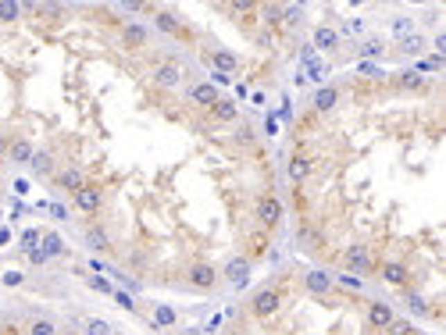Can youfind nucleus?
I'll return each mask as SVG.
<instances>
[{
  "label": "nucleus",
  "mask_w": 446,
  "mask_h": 335,
  "mask_svg": "<svg viewBox=\"0 0 446 335\" xmlns=\"http://www.w3.org/2000/svg\"><path fill=\"white\" fill-rule=\"evenodd\" d=\"M151 15H154V29H157V33H164V36H171V40H179V43H186V46H193L196 40H200V33H196L186 18H179L175 11H168V8H151Z\"/></svg>",
  "instance_id": "f257e3e1"
},
{
  "label": "nucleus",
  "mask_w": 446,
  "mask_h": 335,
  "mask_svg": "<svg viewBox=\"0 0 446 335\" xmlns=\"http://www.w3.org/2000/svg\"><path fill=\"white\" fill-rule=\"evenodd\" d=\"M282 25H289V29L304 25V4H296V8H282Z\"/></svg>",
  "instance_id": "c85d7f7f"
},
{
  "label": "nucleus",
  "mask_w": 446,
  "mask_h": 335,
  "mask_svg": "<svg viewBox=\"0 0 446 335\" xmlns=\"http://www.w3.org/2000/svg\"><path fill=\"white\" fill-rule=\"evenodd\" d=\"M151 83L157 89H182L186 86V68L175 61V58H168V61H157L151 68Z\"/></svg>",
  "instance_id": "39448f33"
},
{
  "label": "nucleus",
  "mask_w": 446,
  "mask_h": 335,
  "mask_svg": "<svg viewBox=\"0 0 446 335\" xmlns=\"http://www.w3.org/2000/svg\"><path fill=\"white\" fill-rule=\"evenodd\" d=\"M386 332H389V335H418L411 321H393V325H389Z\"/></svg>",
  "instance_id": "f704fd0d"
},
{
  "label": "nucleus",
  "mask_w": 446,
  "mask_h": 335,
  "mask_svg": "<svg viewBox=\"0 0 446 335\" xmlns=\"http://www.w3.org/2000/svg\"><path fill=\"white\" fill-rule=\"evenodd\" d=\"M393 33H396V36L404 40V36L411 33V22H407V18H396V22H393Z\"/></svg>",
  "instance_id": "4c0bfd02"
},
{
  "label": "nucleus",
  "mask_w": 446,
  "mask_h": 335,
  "mask_svg": "<svg viewBox=\"0 0 446 335\" xmlns=\"http://www.w3.org/2000/svg\"><path fill=\"white\" fill-rule=\"evenodd\" d=\"M421 68H425V71H436V68H439V71H443V58L436 54V58H429V61H421Z\"/></svg>",
  "instance_id": "37998d69"
},
{
  "label": "nucleus",
  "mask_w": 446,
  "mask_h": 335,
  "mask_svg": "<svg viewBox=\"0 0 446 335\" xmlns=\"http://www.w3.org/2000/svg\"><path fill=\"white\" fill-rule=\"evenodd\" d=\"M339 286L350 289V293H357V289H361V278H357V275H339Z\"/></svg>",
  "instance_id": "e433bc0d"
},
{
  "label": "nucleus",
  "mask_w": 446,
  "mask_h": 335,
  "mask_svg": "<svg viewBox=\"0 0 446 335\" xmlns=\"http://www.w3.org/2000/svg\"><path fill=\"white\" fill-rule=\"evenodd\" d=\"M218 271H221V282H225V286H232V289H246V282H250L254 264L239 253V257H229L225 268H218Z\"/></svg>",
  "instance_id": "6e6552de"
},
{
  "label": "nucleus",
  "mask_w": 446,
  "mask_h": 335,
  "mask_svg": "<svg viewBox=\"0 0 446 335\" xmlns=\"http://www.w3.org/2000/svg\"><path fill=\"white\" fill-rule=\"evenodd\" d=\"M157 321H161V325H175V314H171L168 307H157Z\"/></svg>",
  "instance_id": "79ce46f5"
},
{
  "label": "nucleus",
  "mask_w": 446,
  "mask_h": 335,
  "mask_svg": "<svg viewBox=\"0 0 446 335\" xmlns=\"http://www.w3.org/2000/svg\"><path fill=\"white\" fill-rule=\"evenodd\" d=\"M361 54H368V58H371V54H382V43H379V40H368V43L361 46Z\"/></svg>",
  "instance_id": "58836bf2"
},
{
  "label": "nucleus",
  "mask_w": 446,
  "mask_h": 335,
  "mask_svg": "<svg viewBox=\"0 0 446 335\" xmlns=\"http://www.w3.org/2000/svg\"><path fill=\"white\" fill-rule=\"evenodd\" d=\"M311 171H314V161L307 157V153H293L289 164H286V175H289L293 186H304L307 178H311Z\"/></svg>",
  "instance_id": "ddd939ff"
},
{
  "label": "nucleus",
  "mask_w": 446,
  "mask_h": 335,
  "mask_svg": "<svg viewBox=\"0 0 446 335\" xmlns=\"http://www.w3.org/2000/svg\"><path fill=\"white\" fill-rule=\"evenodd\" d=\"M83 239H86V246L93 250V253H108L114 243H111V236H108V228L104 225H96V221H89L86 228H83Z\"/></svg>",
  "instance_id": "4468645a"
},
{
  "label": "nucleus",
  "mask_w": 446,
  "mask_h": 335,
  "mask_svg": "<svg viewBox=\"0 0 446 335\" xmlns=\"http://www.w3.org/2000/svg\"><path fill=\"white\" fill-rule=\"evenodd\" d=\"M114 303L121 307V311H129V314H136L139 307H136V300L129 296V293H121V289H114Z\"/></svg>",
  "instance_id": "72a5a7b5"
},
{
  "label": "nucleus",
  "mask_w": 446,
  "mask_h": 335,
  "mask_svg": "<svg viewBox=\"0 0 446 335\" xmlns=\"http://www.w3.org/2000/svg\"><path fill=\"white\" fill-rule=\"evenodd\" d=\"M307 68H311V79H325V75H329V68H325V65H314V61H307Z\"/></svg>",
  "instance_id": "ea45409f"
},
{
  "label": "nucleus",
  "mask_w": 446,
  "mask_h": 335,
  "mask_svg": "<svg viewBox=\"0 0 446 335\" xmlns=\"http://www.w3.org/2000/svg\"><path fill=\"white\" fill-rule=\"evenodd\" d=\"M421 46H425V40H421L418 33H411V36H404V40H400V46H396V50H400V54H418Z\"/></svg>",
  "instance_id": "c756f323"
},
{
  "label": "nucleus",
  "mask_w": 446,
  "mask_h": 335,
  "mask_svg": "<svg viewBox=\"0 0 446 335\" xmlns=\"http://www.w3.org/2000/svg\"><path fill=\"white\" fill-rule=\"evenodd\" d=\"M26 253H29V261H33V264H46V257H43V250H40V246H33V250H26Z\"/></svg>",
  "instance_id": "c03bdc74"
},
{
  "label": "nucleus",
  "mask_w": 446,
  "mask_h": 335,
  "mask_svg": "<svg viewBox=\"0 0 446 335\" xmlns=\"http://www.w3.org/2000/svg\"><path fill=\"white\" fill-rule=\"evenodd\" d=\"M396 89H404V93L425 89V75H418V71H400V75H396Z\"/></svg>",
  "instance_id": "5701e85b"
},
{
  "label": "nucleus",
  "mask_w": 446,
  "mask_h": 335,
  "mask_svg": "<svg viewBox=\"0 0 446 335\" xmlns=\"http://www.w3.org/2000/svg\"><path fill=\"white\" fill-rule=\"evenodd\" d=\"M432 46H436V50H439V58H443V50H446V33H439V36H436V40H432Z\"/></svg>",
  "instance_id": "a18cd8bd"
},
{
  "label": "nucleus",
  "mask_w": 446,
  "mask_h": 335,
  "mask_svg": "<svg viewBox=\"0 0 446 335\" xmlns=\"http://www.w3.org/2000/svg\"><path fill=\"white\" fill-rule=\"evenodd\" d=\"M314 46L318 50H336L339 46V29H332V25H318L314 29Z\"/></svg>",
  "instance_id": "4be33fe9"
},
{
  "label": "nucleus",
  "mask_w": 446,
  "mask_h": 335,
  "mask_svg": "<svg viewBox=\"0 0 446 335\" xmlns=\"http://www.w3.org/2000/svg\"><path fill=\"white\" fill-rule=\"evenodd\" d=\"M22 282H26V275H22V271H15V268L4 271V286H8V289H18Z\"/></svg>",
  "instance_id": "c9c22d12"
},
{
  "label": "nucleus",
  "mask_w": 446,
  "mask_h": 335,
  "mask_svg": "<svg viewBox=\"0 0 446 335\" xmlns=\"http://www.w3.org/2000/svg\"><path fill=\"white\" fill-rule=\"evenodd\" d=\"M33 153H36V146H33L29 136H15V139H8V157H11V164H29Z\"/></svg>",
  "instance_id": "f3484780"
},
{
  "label": "nucleus",
  "mask_w": 446,
  "mask_h": 335,
  "mask_svg": "<svg viewBox=\"0 0 446 335\" xmlns=\"http://www.w3.org/2000/svg\"><path fill=\"white\" fill-rule=\"evenodd\" d=\"M200 61H204L207 68H214L218 75H229V79L243 68L239 54H232L229 46H200Z\"/></svg>",
  "instance_id": "20e7f679"
},
{
  "label": "nucleus",
  "mask_w": 446,
  "mask_h": 335,
  "mask_svg": "<svg viewBox=\"0 0 446 335\" xmlns=\"http://www.w3.org/2000/svg\"><path fill=\"white\" fill-rule=\"evenodd\" d=\"M86 286L89 289H96V293H104V296H114V286L108 278H96V275H86Z\"/></svg>",
  "instance_id": "7c9ffc66"
},
{
  "label": "nucleus",
  "mask_w": 446,
  "mask_h": 335,
  "mask_svg": "<svg viewBox=\"0 0 446 335\" xmlns=\"http://www.w3.org/2000/svg\"><path fill=\"white\" fill-rule=\"evenodd\" d=\"M254 218H257V225H261V232H275L279 225H282V218H286V207H282V200L275 196V193H261L257 196V203H254Z\"/></svg>",
  "instance_id": "7ed1b4c3"
},
{
  "label": "nucleus",
  "mask_w": 446,
  "mask_h": 335,
  "mask_svg": "<svg viewBox=\"0 0 446 335\" xmlns=\"http://www.w3.org/2000/svg\"><path fill=\"white\" fill-rule=\"evenodd\" d=\"M40 250H43V257H46V261H51V257H61L65 253V239L58 236V232H46V236H40Z\"/></svg>",
  "instance_id": "393cba45"
},
{
  "label": "nucleus",
  "mask_w": 446,
  "mask_h": 335,
  "mask_svg": "<svg viewBox=\"0 0 446 335\" xmlns=\"http://www.w3.org/2000/svg\"><path fill=\"white\" fill-rule=\"evenodd\" d=\"M83 332H86V335H114V328H111L108 321H101V318H86V321H83Z\"/></svg>",
  "instance_id": "bb28decb"
},
{
  "label": "nucleus",
  "mask_w": 446,
  "mask_h": 335,
  "mask_svg": "<svg viewBox=\"0 0 446 335\" xmlns=\"http://www.w3.org/2000/svg\"><path fill=\"white\" fill-rule=\"evenodd\" d=\"M61 328L51 321V318H33L29 321V328H26V335H58Z\"/></svg>",
  "instance_id": "a878e982"
},
{
  "label": "nucleus",
  "mask_w": 446,
  "mask_h": 335,
  "mask_svg": "<svg viewBox=\"0 0 446 335\" xmlns=\"http://www.w3.org/2000/svg\"><path fill=\"white\" fill-rule=\"evenodd\" d=\"M118 43L126 50H132V54H139V50L151 46V29H146L143 22H126V25H121V33H118Z\"/></svg>",
  "instance_id": "1a4fd4ad"
},
{
  "label": "nucleus",
  "mask_w": 446,
  "mask_h": 335,
  "mask_svg": "<svg viewBox=\"0 0 446 335\" xmlns=\"http://www.w3.org/2000/svg\"><path fill=\"white\" fill-rule=\"evenodd\" d=\"M29 168H33L40 178H54L58 161H54V153H51V150H36V153H33V161H29Z\"/></svg>",
  "instance_id": "6ab92c4d"
},
{
  "label": "nucleus",
  "mask_w": 446,
  "mask_h": 335,
  "mask_svg": "<svg viewBox=\"0 0 446 335\" xmlns=\"http://www.w3.org/2000/svg\"><path fill=\"white\" fill-rule=\"evenodd\" d=\"M282 303H286V296H282L279 286H264V289H257V293L250 296V314L268 321V318H275V314L282 311Z\"/></svg>",
  "instance_id": "423d86ee"
},
{
  "label": "nucleus",
  "mask_w": 446,
  "mask_h": 335,
  "mask_svg": "<svg viewBox=\"0 0 446 335\" xmlns=\"http://www.w3.org/2000/svg\"><path fill=\"white\" fill-rule=\"evenodd\" d=\"M36 239H40V232H36V228H29L26 236H22V250H33V243H36Z\"/></svg>",
  "instance_id": "a19ab883"
},
{
  "label": "nucleus",
  "mask_w": 446,
  "mask_h": 335,
  "mask_svg": "<svg viewBox=\"0 0 446 335\" xmlns=\"http://www.w3.org/2000/svg\"><path fill=\"white\" fill-rule=\"evenodd\" d=\"M339 96H343V89H339L336 83H329V86H321V89L314 93L311 104H314V111H318V114H332V111H336V104H339Z\"/></svg>",
  "instance_id": "2eb2a0df"
},
{
  "label": "nucleus",
  "mask_w": 446,
  "mask_h": 335,
  "mask_svg": "<svg viewBox=\"0 0 446 335\" xmlns=\"http://www.w3.org/2000/svg\"><path fill=\"white\" fill-rule=\"evenodd\" d=\"M382 278L389 282V286H411V268L404 261H382Z\"/></svg>",
  "instance_id": "a211bd4d"
},
{
  "label": "nucleus",
  "mask_w": 446,
  "mask_h": 335,
  "mask_svg": "<svg viewBox=\"0 0 446 335\" xmlns=\"http://www.w3.org/2000/svg\"><path fill=\"white\" fill-rule=\"evenodd\" d=\"M254 139H257V132L246 121H239V128H236V136H232V143L236 146H254Z\"/></svg>",
  "instance_id": "cd10ccee"
},
{
  "label": "nucleus",
  "mask_w": 446,
  "mask_h": 335,
  "mask_svg": "<svg viewBox=\"0 0 446 335\" xmlns=\"http://www.w3.org/2000/svg\"><path fill=\"white\" fill-rule=\"evenodd\" d=\"M211 118H214L218 125H232V121L239 118V104H236V100H225V96H221L218 104L211 108Z\"/></svg>",
  "instance_id": "412c9836"
},
{
  "label": "nucleus",
  "mask_w": 446,
  "mask_h": 335,
  "mask_svg": "<svg viewBox=\"0 0 446 335\" xmlns=\"http://www.w3.org/2000/svg\"><path fill=\"white\" fill-rule=\"evenodd\" d=\"M22 15V4H15V0H0V22H15Z\"/></svg>",
  "instance_id": "2f4dec72"
},
{
  "label": "nucleus",
  "mask_w": 446,
  "mask_h": 335,
  "mask_svg": "<svg viewBox=\"0 0 446 335\" xmlns=\"http://www.w3.org/2000/svg\"><path fill=\"white\" fill-rule=\"evenodd\" d=\"M8 139H11V136H4V132H0V161L8 157Z\"/></svg>",
  "instance_id": "49530a36"
},
{
  "label": "nucleus",
  "mask_w": 446,
  "mask_h": 335,
  "mask_svg": "<svg viewBox=\"0 0 446 335\" xmlns=\"http://www.w3.org/2000/svg\"><path fill=\"white\" fill-rule=\"evenodd\" d=\"M58 335H83V332H58Z\"/></svg>",
  "instance_id": "de8ad7c7"
},
{
  "label": "nucleus",
  "mask_w": 446,
  "mask_h": 335,
  "mask_svg": "<svg viewBox=\"0 0 446 335\" xmlns=\"http://www.w3.org/2000/svg\"><path fill=\"white\" fill-rule=\"evenodd\" d=\"M186 96H189V104H196V108H214L218 100H221V93H218V86L214 83H193L189 89H186Z\"/></svg>",
  "instance_id": "f8f14e48"
},
{
  "label": "nucleus",
  "mask_w": 446,
  "mask_h": 335,
  "mask_svg": "<svg viewBox=\"0 0 446 335\" xmlns=\"http://www.w3.org/2000/svg\"><path fill=\"white\" fill-rule=\"evenodd\" d=\"M407 307H411L414 314H421V318H429V311H432L429 300H425V296H418V293H414V296H407Z\"/></svg>",
  "instance_id": "473e14b6"
},
{
  "label": "nucleus",
  "mask_w": 446,
  "mask_h": 335,
  "mask_svg": "<svg viewBox=\"0 0 446 335\" xmlns=\"http://www.w3.org/2000/svg\"><path fill=\"white\" fill-rule=\"evenodd\" d=\"M393 321H396L393 303H386V300H371V303H368V325L375 328V332H386Z\"/></svg>",
  "instance_id": "9b49d317"
},
{
  "label": "nucleus",
  "mask_w": 446,
  "mask_h": 335,
  "mask_svg": "<svg viewBox=\"0 0 446 335\" xmlns=\"http://www.w3.org/2000/svg\"><path fill=\"white\" fill-rule=\"evenodd\" d=\"M182 282H186V289H193V293H214L221 286V271L211 261H196V264L186 268Z\"/></svg>",
  "instance_id": "f03ea898"
},
{
  "label": "nucleus",
  "mask_w": 446,
  "mask_h": 335,
  "mask_svg": "<svg viewBox=\"0 0 446 335\" xmlns=\"http://www.w3.org/2000/svg\"><path fill=\"white\" fill-rule=\"evenodd\" d=\"M71 203H76V211H79V214L96 218V214L104 211V186H96V182H83V189L71 193Z\"/></svg>",
  "instance_id": "0eeeda50"
},
{
  "label": "nucleus",
  "mask_w": 446,
  "mask_h": 335,
  "mask_svg": "<svg viewBox=\"0 0 446 335\" xmlns=\"http://www.w3.org/2000/svg\"><path fill=\"white\" fill-rule=\"evenodd\" d=\"M304 286L314 296H325V293H332V275L329 271H307L304 275Z\"/></svg>",
  "instance_id": "aec40b11"
},
{
  "label": "nucleus",
  "mask_w": 446,
  "mask_h": 335,
  "mask_svg": "<svg viewBox=\"0 0 446 335\" xmlns=\"http://www.w3.org/2000/svg\"><path fill=\"white\" fill-rule=\"evenodd\" d=\"M282 8L286 4H264V8H257L264 29H279V25H282Z\"/></svg>",
  "instance_id": "b1692460"
},
{
  "label": "nucleus",
  "mask_w": 446,
  "mask_h": 335,
  "mask_svg": "<svg viewBox=\"0 0 446 335\" xmlns=\"http://www.w3.org/2000/svg\"><path fill=\"white\" fill-rule=\"evenodd\" d=\"M51 182L58 186V189H65V193H76V189H83V182H86V175H83V168H61V171H54V178Z\"/></svg>",
  "instance_id": "dca6fc26"
},
{
  "label": "nucleus",
  "mask_w": 446,
  "mask_h": 335,
  "mask_svg": "<svg viewBox=\"0 0 446 335\" xmlns=\"http://www.w3.org/2000/svg\"><path fill=\"white\" fill-rule=\"evenodd\" d=\"M343 264H346V271H350V275H368L371 268H375V264H371V253H368V246L364 243H354V246H346V253H343Z\"/></svg>",
  "instance_id": "9d476101"
}]
</instances>
